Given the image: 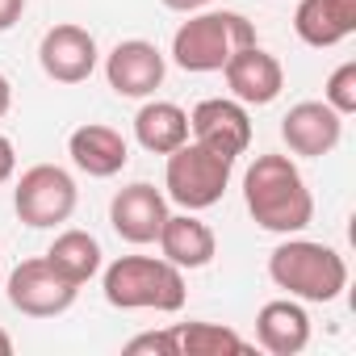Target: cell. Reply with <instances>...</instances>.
Instances as JSON below:
<instances>
[{
	"instance_id": "cell-2",
	"label": "cell",
	"mask_w": 356,
	"mask_h": 356,
	"mask_svg": "<svg viewBox=\"0 0 356 356\" xmlns=\"http://www.w3.org/2000/svg\"><path fill=\"white\" fill-rule=\"evenodd\" d=\"M105 302L118 310H159L172 314L185 306V268L155 256H118L105 268Z\"/></svg>"
},
{
	"instance_id": "cell-4",
	"label": "cell",
	"mask_w": 356,
	"mask_h": 356,
	"mask_svg": "<svg viewBox=\"0 0 356 356\" xmlns=\"http://www.w3.org/2000/svg\"><path fill=\"white\" fill-rule=\"evenodd\" d=\"M252 42H256V30L243 13H231V9L193 13L172 34V59H176V67L206 76V72H222V63Z\"/></svg>"
},
{
	"instance_id": "cell-11",
	"label": "cell",
	"mask_w": 356,
	"mask_h": 356,
	"mask_svg": "<svg viewBox=\"0 0 356 356\" xmlns=\"http://www.w3.org/2000/svg\"><path fill=\"white\" fill-rule=\"evenodd\" d=\"M163 72H168V63H163V55H159V47L155 42H147V38H126V42H118L113 51H109V59H105V80H109V88L118 92V97H151L159 84H163Z\"/></svg>"
},
{
	"instance_id": "cell-9",
	"label": "cell",
	"mask_w": 356,
	"mask_h": 356,
	"mask_svg": "<svg viewBox=\"0 0 356 356\" xmlns=\"http://www.w3.org/2000/svg\"><path fill=\"white\" fill-rule=\"evenodd\" d=\"M38 63L55 84H84L97 72V38L84 26H51L38 42Z\"/></svg>"
},
{
	"instance_id": "cell-25",
	"label": "cell",
	"mask_w": 356,
	"mask_h": 356,
	"mask_svg": "<svg viewBox=\"0 0 356 356\" xmlns=\"http://www.w3.org/2000/svg\"><path fill=\"white\" fill-rule=\"evenodd\" d=\"M163 9H172V13H202L210 0H159Z\"/></svg>"
},
{
	"instance_id": "cell-26",
	"label": "cell",
	"mask_w": 356,
	"mask_h": 356,
	"mask_svg": "<svg viewBox=\"0 0 356 356\" xmlns=\"http://www.w3.org/2000/svg\"><path fill=\"white\" fill-rule=\"evenodd\" d=\"M9 105H13V84H9V76L0 72V118L9 113Z\"/></svg>"
},
{
	"instance_id": "cell-12",
	"label": "cell",
	"mask_w": 356,
	"mask_h": 356,
	"mask_svg": "<svg viewBox=\"0 0 356 356\" xmlns=\"http://www.w3.org/2000/svg\"><path fill=\"white\" fill-rule=\"evenodd\" d=\"M163 218H168V202H163V193H159L155 185H147V181H134V185L118 189L113 202H109V222H113L118 239H126V243H134V248L155 243L159 231H163Z\"/></svg>"
},
{
	"instance_id": "cell-1",
	"label": "cell",
	"mask_w": 356,
	"mask_h": 356,
	"mask_svg": "<svg viewBox=\"0 0 356 356\" xmlns=\"http://www.w3.org/2000/svg\"><path fill=\"white\" fill-rule=\"evenodd\" d=\"M243 202L256 227L273 235H298L314 222V197L289 155H256L243 172Z\"/></svg>"
},
{
	"instance_id": "cell-23",
	"label": "cell",
	"mask_w": 356,
	"mask_h": 356,
	"mask_svg": "<svg viewBox=\"0 0 356 356\" xmlns=\"http://www.w3.org/2000/svg\"><path fill=\"white\" fill-rule=\"evenodd\" d=\"M22 13H26V0H0V34L13 30L22 22Z\"/></svg>"
},
{
	"instance_id": "cell-27",
	"label": "cell",
	"mask_w": 356,
	"mask_h": 356,
	"mask_svg": "<svg viewBox=\"0 0 356 356\" xmlns=\"http://www.w3.org/2000/svg\"><path fill=\"white\" fill-rule=\"evenodd\" d=\"M0 356H13V339H9V331H0Z\"/></svg>"
},
{
	"instance_id": "cell-3",
	"label": "cell",
	"mask_w": 356,
	"mask_h": 356,
	"mask_svg": "<svg viewBox=\"0 0 356 356\" xmlns=\"http://www.w3.org/2000/svg\"><path fill=\"white\" fill-rule=\"evenodd\" d=\"M268 277L298 302H335L348 285V264L335 248L314 239H285L268 256Z\"/></svg>"
},
{
	"instance_id": "cell-13",
	"label": "cell",
	"mask_w": 356,
	"mask_h": 356,
	"mask_svg": "<svg viewBox=\"0 0 356 356\" xmlns=\"http://www.w3.org/2000/svg\"><path fill=\"white\" fill-rule=\"evenodd\" d=\"M281 138L293 155L318 159L331 155L343 138V118L327 105V101H298L285 118H281Z\"/></svg>"
},
{
	"instance_id": "cell-6",
	"label": "cell",
	"mask_w": 356,
	"mask_h": 356,
	"mask_svg": "<svg viewBox=\"0 0 356 356\" xmlns=\"http://www.w3.org/2000/svg\"><path fill=\"white\" fill-rule=\"evenodd\" d=\"M76 202H80L76 181H72V172L59 168V163H34V168H26L17 189H13V210L34 231L67 222L76 214Z\"/></svg>"
},
{
	"instance_id": "cell-22",
	"label": "cell",
	"mask_w": 356,
	"mask_h": 356,
	"mask_svg": "<svg viewBox=\"0 0 356 356\" xmlns=\"http://www.w3.org/2000/svg\"><path fill=\"white\" fill-rule=\"evenodd\" d=\"M143 352H155V356H181V335L176 327L168 331H143L126 343V356H143Z\"/></svg>"
},
{
	"instance_id": "cell-18",
	"label": "cell",
	"mask_w": 356,
	"mask_h": 356,
	"mask_svg": "<svg viewBox=\"0 0 356 356\" xmlns=\"http://www.w3.org/2000/svg\"><path fill=\"white\" fill-rule=\"evenodd\" d=\"M134 138L151 155H168L181 143H189V113L176 101H147L134 113Z\"/></svg>"
},
{
	"instance_id": "cell-24",
	"label": "cell",
	"mask_w": 356,
	"mask_h": 356,
	"mask_svg": "<svg viewBox=\"0 0 356 356\" xmlns=\"http://www.w3.org/2000/svg\"><path fill=\"white\" fill-rule=\"evenodd\" d=\"M13 168H17V151H13V143L5 134H0V185L13 176Z\"/></svg>"
},
{
	"instance_id": "cell-17",
	"label": "cell",
	"mask_w": 356,
	"mask_h": 356,
	"mask_svg": "<svg viewBox=\"0 0 356 356\" xmlns=\"http://www.w3.org/2000/svg\"><path fill=\"white\" fill-rule=\"evenodd\" d=\"M155 243H159L163 260H172L176 268H206V264L214 260V252H218L214 231H210L193 210H185V214H168Z\"/></svg>"
},
{
	"instance_id": "cell-20",
	"label": "cell",
	"mask_w": 356,
	"mask_h": 356,
	"mask_svg": "<svg viewBox=\"0 0 356 356\" xmlns=\"http://www.w3.org/2000/svg\"><path fill=\"white\" fill-rule=\"evenodd\" d=\"M181 356H248L252 343L222 323H181Z\"/></svg>"
},
{
	"instance_id": "cell-19",
	"label": "cell",
	"mask_w": 356,
	"mask_h": 356,
	"mask_svg": "<svg viewBox=\"0 0 356 356\" xmlns=\"http://www.w3.org/2000/svg\"><path fill=\"white\" fill-rule=\"evenodd\" d=\"M47 260L76 285L92 281L101 273V243L88 235V231H63L55 235V243L47 248Z\"/></svg>"
},
{
	"instance_id": "cell-10",
	"label": "cell",
	"mask_w": 356,
	"mask_h": 356,
	"mask_svg": "<svg viewBox=\"0 0 356 356\" xmlns=\"http://www.w3.org/2000/svg\"><path fill=\"white\" fill-rule=\"evenodd\" d=\"M222 76H227V88L239 105H273L285 88V67L277 55H268L260 42L235 51L227 63H222Z\"/></svg>"
},
{
	"instance_id": "cell-14",
	"label": "cell",
	"mask_w": 356,
	"mask_h": 356,
	"mask_svg": "<svg viewBox=\"0 0 356 356\" xmlns=\"http://www.w3.org/2000/svg\"><path fill=\"white\" fill-rule=\"evenodd\" d=\"M67 155H72V163H76L84 176H92V181H109V176H118V172L126 168L130 147H126V138H122L113 126L88 122V126L72 130Z\"/></svg>"
},
{
	"instance_id": "cell-21",
	"label": "cell",
	"mask_w": 356,
	"mask_h": 356,
	"mask_svg": "<svg viewBox=\"0 0 356 356\" xmlns=\"http://www.w3.org/2000/svg\"><path fill=\"white\" fill-rule=\"evenodd\" d=\"M323 101L339 113V118H348V113H356V59H348V63H339L331 76H327V88H323Z\"/></svg>"
},
{
	"instance_id": "cell-7",
	"label": "cell",
	"mask_w": 356,
	"mask_h": 356,
	"mask_svg": "<svg viewBox=\"0 0 356 356\" xmlns=\"http://www.w3.org/2000/svg\"><path fill=\"white\" fill-rule=\"evenodd\" d=\"M9 306L30 314V318H55L63 310L76 306V293L80 285L67 281L47 256H34V260H22L13 273H9Z\"/></svg>"
},
{
	"instance_id": "cell-16",
	"label": "cell",
	"mask_w": 356,
	"mask_h": 356,
	"mask_svg": "<svg viewBox=\"0 0 356 356\" xmlns=\"http://www.w3.org/2000/svg\"><path fill=\"white\" fill-rule=\"evenodd\" d=\"M293 30L306 47L327 51L356 34V0H298Z\"/></svg>"
},
{
	"instance_id": "cell-15",
	"label": "cell",
	"mask_w": 356,
	"mask_h": 356,
	"mask_svg": "<svg viewBox=\"0 0 356 356\" xmlns=\"http://www.w3.org/2000/svg\"><path fill=\"white\" fill-rule=\"evenodd\" d=\"M256 339L273 356H298L310 343V314L298 298H277L264 302L256 314Z\"/></svg>"
},
{
	"instance_id": "cell-8",
	"label": "cell",
	"mask_w": 356,
	"mask_h": 356,
	"mask_svg": "<svg viewBox=\"0 0 356 356\" xmlns=\"http://www.w3.org/2000/svg\"><path fill=\"white\" fill-rule=\"evenodd\" d=\"M189 134L193 143L218 151V155H231L239 159L248 147H252V118H248V105H239L235 97H206L193 105L189 113Z\"/></svg>"
},
{
	"instance_id": "cell-5",
	"label": "cell",
	"mask_w": 356,
	"mask_h": 356,
	"mask_svg": "<svg viewBox=\"0 0 356 356\" xmlns=\"http://www.w3.org/2000/svg\"><path fill=\"white\" fill-rule=\"evenodd\" d=\"M235 159L218 155L202 143H181L176 151H168V168H163V189L181 210H210L222 202L227 185H231Z\"/></svg>"
}]
</instances>
